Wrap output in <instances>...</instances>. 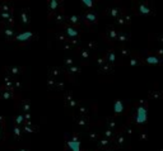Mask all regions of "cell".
Here are the masks:
<instances>
[{
    "instance_id": "8fae6325",
    "label": "cell",
    "mask_w": 163,
    "mask_h": 151,
    "mask_svg": "<svg viewBox=\"0 0 163 151\" xmlns=\"http://www.w3.org/2000/svg\"><path fill=\"white\" fill-rule=\"evenodd\" d=\"M65 99H66V104L69 105V107H76V105H78V103L75 102V99L73 98V95L70 93H68L65 95Z\"/></svg>"
},
{
    "instance_id": "1f68e13d",
    "label": "cell",
    "mask_w": 163,
    "mask_h": 151,
    "mask_svg": "<svg viewBox=\"0 0 163 151\" xmlns=\"http://www.w3.org/2000/svg\"><path fill=\"white\" fill-rule=\"evenodd\" d=\"M116 22H117V24H125V19L122 18V17H118Z\"/></svg>"
},
{
    "instance_id": "e575fe53",
    "label": "cell",
    "mask_w": 163,
    "mask_h": 151,
    "mask_svg": "<svg viewBox=\"0 0 163 151\" xmlns=\"http://www.w3.org/2000/svg\"><path fill=\"white\" fill-rule=\"evenodd\" d=\"M5 33H6V36H12V35H13V32H12L10 29H6Z\"/></svg>"
},
{
    "instance_id": "5b68a950",
    "label": "cell",
    "mask_w": 163,
    "mask_h": 151,
    "mask_svg": "<svg viewBox=\"0 0 163 151\" xmlns=\"http://www.w3.org/2000/svg\"><path fill=\"white\" fill-rule=\"evenodd\" d=\"M139 13L143 14V15H149V14H152V10H150V8L145 3H142L139 5Z\"/></svg>"
},
{
    "instance_id": "74e56055",
    "label": "cell",
    "mask_w": 163,
    "mask_h": 151,
    "mask_svg": "<svg viewBox=\"0 0 163 151\" xmlns=\"http://www.w3.org/2000/svg\"><path fill=\"white\" fill-rule=\"evenodd\" d=\"M162 36H163V35H162Z\"/></svg>"
},
{
    "instance_id": "30bf717a",
    "label": "cell",
    "mask_w": 163,
    "mask_h": 151,
    "mask_svg": "<svg viewBox=\"0 0 163 151\" xmlns=\"http://www.w3.org/2000/svg\"><path fill=\"white\" fill-rule=\"evenodd\" d=\"M108 15L112 18H118V17H121V10L118 8H111V9H108Z\"/></svg>"
},
{
    "instance_id": "4dcf8cb0",
    "label": "cell",
    "mask_w": 163,
    "mask_h": 151,
    "mask_svg": "<svg viewBox=\"0 0 163 151\" xmlns=\"http://www.w3.org/2000/svg\"><path fill=\"white\" fill-rule=\"evenodd\" d=\"M23 122V116L22 114H19L18 117H17V124H21Z\"/></svg>"
},
{
    "instance_id": "cb8c5ba5",
    "label": "cell",
    "mask_w": 163,
    "mask_h": 151,
    "mask_svg": "<svg viewBox=\"0 0 163 151\" xmlns=\"http://www.w3.org/2000/svg\"><path fill=\"white\" fill-rule=\"evenodd\" d=\"M80 56H82V58H84V60H87V58H89V56H91V51H88V50H83Z\"/></svg>"
},
{
    "instance_id": "8992f818",
    "label": "cell",
    "mask_w": 163,
    "mask_h": 151,
    "mask_svg": "<svg viewBox=\"0 0 163 151\" xmlns=\"http://www.w3.org/2000/svg\"><path fill=\"white\" fill-rule=\"evenodd\" d=\"M145 62H147L148 65H159L161 64V60H159L157 56L150 55V56H148L147 58H145Z\"/></svg>"
},
{
    "instance_id": "7c38bea8",
    "label": "cell",
    "mask_w": 163,
    "mask_h": 151,
    "mask_svg": "<svg viewBox=\"0 0 163 151\" xmlns=\"http://www.w3.org/2000/svg\"><path fill=\"white\" fill-rule=\"evenodd\" d=\"M117 127H118V123H117V121L115 118H108L107 120V128L115 131Z\"/></svg>"
},
{
    "instance_id": "d4e9b609",
    "label": "cell",
    "mask_w": 163,
    "mask_h": 151,
    "mask_svg": "<svg viewBox=\"0 0 163 151\" xmlns=\"http://www.w3.org/2000/svg\"><path fill=\"white\" fill-rule=\"evenodd\" d=\"M121 56H124V57H130V56H131L130 50H127V48H121Z\"/></svg>"
},
{
    "instance_id": "4fadbf2b",
    "label": "cell",
    "mask_w": 163,
    "mask_h": 151,
    "mask_svg": "<svg viewBox=\"0 0 163 151\" xmlns=\"http://www.w3.org/2000/svg\"><path fill=\"white\" fill-rule=\"evenodd\" d=\"M32 37V32H23L17 36V41H27Z\"/></svg>"
},
{
    "instance_id": "d590c367",
    "label": "cell",
    "mask_w": 163,
    "mask_h": 151,
    "mask_svg": "<svg viewBox=\"0 0 163 151\" xmlns=\"http://www.w3.org/2000/svg\"><path fill=\"white\" fill-rule=\"evenodd\" d=\"M52 72H54L52 75H59V72H60V71H59V70H52Z\"/></svg>"
},
{
    "instance_id": "277c9868",
    "label": "cell",
    "mask_w": 163,
    "mask_h": 151,
    "mask_svg": "<svg viewBox=\"0 0 163 151\" xmlns=\"http://www.w3.org/2000/svg\"><path fill=\"white\" fill-rule=\"evenodd\" d=\"M76 123L79 126H82V127H87L89 124V120H88L87 116H78L76 117Z\"/></svg>"
},
{
    "instance_id": "7402d4cb",
    "label": "cell",
    "mask_w": 163,
    "mask_h": 151,
    "mask_svg": "<svg viewBox=\"0 0 163 151\" xmlns=\"http://www.w3.org/2000/svg\"><path fill=\"white\" fill-rule=\"evenodd\" d=\"M69 20L72 22V24H79V22H80V18L78 15H72L70 18H69Z\"/></svg>"
},
{
    "instance_id": "6da1fadb",
    "label": "cell",
    "mask_w": 163,
    "mask_h": 151,
    "mask_svg": "<svg viewBox=\"0 0 163 151\" xmlns=\"http://www.w3.org/2000/svg\"><path fill=\"white\" fill-rule=\"evenodd\" d=\"M148 120V105L147 102H140L138 108H136L135 114V123L136 124H144Z\"/></svg>"
},
{
    "instance_id": "f1b7e54d",
    "label": "cell",
    "mask_w": 163,
    "mask_h": 151,
    "mask_svg": "<svg viewBox=\"0 0 163 151\" xmlns=\"http://www.w3.org/2000/svg\"><path fill=\"white\" fill-rule=\"evenodd\" d=\"M89 138H91V140H98V138H99V135H97V132H91Z\"/></svg>"
},
{
    "instance_id": "603a6c76",
    "label": "cell",
    "mask_w": 163,
    "mask_h": 151,
    "mask_svg": "<svg viewBox=\"0 0 163 151\" xmlns=\"http://www.w3.org/2000/svg\"><path fill=\"white\" fill-rule=\"evenodd\" d=\"M129 64H130L131 66H138V65H140V64H143L140 60H138V58H130V61H129Z\"/></svg>"
},
{
    "instance_id": "7a4b0ae2",
    "label": "cell",
    "mask_w": 163,
    "mask_h": 151,
    "mask_svg": "<svg viewBox=\"0 0 163 151\" xmlns=\"http://www.w3.org/2000/svg\"><path fill=\"white\" fill-rule=\"evenodd\" d=\"M111 145V140L106 138V137H99L98 141H97V146L98 149H102V150H107Z\"/></svg>"
},
{
    "instance_id": "9c48e42d",
    "label": "cell",
    "mask_w": 163,
    "mask_h": 151,
    "mask_svg": "<svg viewBox=\"0 0 163 151\" xmlns=\"http://www.w3.org/2000/svg\"><path fill=\"white\" fill-rule=\"evenodd\" d=\"M122 111H124V104H122V102H121V100H116V103L114 105V112H115V114L122 113Z\"/></svg>"
},
{
    "instance_id": "836d02e7",
    "label": "cell",
    "mask_w": 163,
    "mask_h": 151,
    "mask_svg": "<svg viewBox=\"0 0 163 151\" xmlns=\"http://www.w3.org/2000/svg\"><path fill=\"white\" fill-rule=\"evenodd\" d=\"M140 140H147V133H142V136H140Z\"/></svg>"
},
{
    "instance_id": "3957f363",
    "label": "cell",
    "mask_w": 163,
    "mask_h": 151,
    "mask_svg": "<svg viewBox=\"0 0 163 151\" xmlns=\"http://www.w3.org/2000/svg\"><path fill=\"white\" fill-rule=\"evenodd\" d=\"M114 140H115V145L117 147H122L126 144V140H125V135H124V133H118V135H116Z\"/></svg>"
},
{
    "instance_id": "ba28073f",
    "label": "cell",
    "mask_w": 163,
    "mask_h": 151,
    "mask_svg": "<svg viewBox=\"0 0 163 151\" xmlns=\"http://www.w3.org/2000/svg\"><path fill=\"white\" fill-rule=\"evenodd\" d=\"M115 61H116V53H115V51H108L107 55H106V62L114 65Z\"/></svg>"
},
{
    "instance_id": "d6a6232c",
    "label": "cell",
    "mask_w": 163,
    "mask_h": 151,
    "mask_svg": "<svg viewBox=\"0 0 163 151\" xmlns=\"http://www.w3.org/2000/svg\"><path fill=\"white\" fill-rule=\"evenodd\" d=\"M157 55H159V56H162L163 55V48H159V50H157Z\"/></svg>"
},
{
    "instance_id": "5bb4252c",
    "label": "cell",
    "mask_w": 163,
    "mask_h": 151,
    "mask_svg": "<svg viewBox=\"0 0 163 151\" xmlns=\"http://www.w3.org/2000/svg\"><path fill=\"white\" fill-rule=\"evenodd\" d=\"M66 35L69 36V37H72V38H76L79 36V32L76 31V29H74L73 27H68L66 28Z\"/></svg>"
},
{
    "instance_id": "e0dca14e",
    "label": "cell",
    "mask_w": 163,
    "mask_h": 151,
    "mask_svg": "<svg viewBox=\"0 0 163 151\" xmlns=\"http://www.w3.org/2000/svg\"><path fill=\"white\" fill-rule=\"evenodd\" d=\"M101 71L103 72V74H111V72H112V65L106 62L105 65L101 66Z\"/></svg>"
},
{
    "instance_id": "8d00e7d4",
    "label": "cell",
    "mask_w": 163,
    "mask_h": 151,
    "mask_svg": "<svg viewBox=\"0 0 163 151\" xmlns=\"http://www.w3.org/2000/svg\"><path fill=\"white\" fill-rule=\"evenodd\" d=\"M106 151H114V150H112V149H111V147H108V149H107Z\"/></svg>"
},
{
    "instance_id": "44dd1931",
    "label": "cell",
    "mask_w": 163,
    "mask_h": 151,
    "mask_svg": "<svg viewBox=\"0 0 163 151\" xmlns=\"http://www.w3.org/2000/svg\"><path fill=\"white\" fill-rule=\"evenodd\" d=\"M122 133H124V135L126 136H131L133 135V126L131 124H126V127L122 130Z\"/></svg>"
},
{
    "instance_id": "52a82bcc",
    "label": "cell",
    "mask_w": 163,
    "mask_h": 151,
    "mask_svg": "<svg viewBox=\"0 0 163 151\" xmlns=\"http://www.w3.org/2000/svg\"><path fill=\"white\" fill-rule=\"evenodd\" d=\"M149 97L154 100H162L163 99V91H159V90L149 91Z\"/></svg>"
},
{
    "instance_id": "484cf974",
    "label": "cell",
    "mask_w": 163,
    "mask_h": 151,
    "mask_svg": "<svg viewBox=\"0 0 163 151\" xmlns=\"http://www.w3.org/2000/svg\"><path fill=\"white\" fill-rule=\"evenodd\" d=\"M69 71L70 72H73V74H79L80 72V68H79V66H70V68H69Z\"/></svg>"
},
{
    "instance_id": "83f0119b",
    "label": "cell",
    "mask_w": 163,
    "mask_h": 151,
    "mask_svg": "<svg viewBox=\"0 0 163 151\" xmlns=\"http://www.w3.org/2000/svg\"><path fill=\"white\" fill-rule=\"evenodd\" d=\"M82 3H84V5L88 6V8L93 6V0H82Z\"/></svg>"
},
{
    "instance_id": "9a60e30c",
    "label": "cell",
    "mask_w": 163,
    "mask_h": 151,
    "mask_svg": "<svg viewBox=\"0 0 163 151\" xmlns=\"http://www.w3.org/2000/svg\"><path fill=\"white\" fill-rule=\"evenodd\" d=\"M117 36H118V32H116L114 28H108L107 29V37L110 39H117Z\"/></svg>"
},
{
    "instance_id": "2e32d148",
    "label": "cell",
    "mask_w": 163,
    "mask_h": 151,
    "mask_svg": "<svg viewBox=\"0 0 163 151\" xmlns=\"http://www.w3.org/2000/svg\"><path fill=\"white\" fill-rule=\"evenodd\" d=\"M115 136H116V133H115V131H114V130L107 128V130L103 132V137H106V138H108V140H114V138H115Z\"/></svg>"
},
{
    "instance_id": "ffe728a7",
    "label": "cell",
    "mask_w": 163,
    "mask_h": 151,
    "mask_svg": "<svg viewBox=\"0 0 163 151\" xmlns=\"http://www.w3.org/2000/svg\"><path fill=\"white\" fill-rule=\"evenodd\" d=\"M117 41L121 42V43H126V42L129 41V35H127V33H118Z\"/></svg>"
},
{
    "instance_id": "d6986e66",
    "label": "cell",
    "mask_w": 163,
    "mask_h": 151,
    "mask_svg": "<svg viewBox=\"0 0 163 151\" xmlns=\"http://www.w3.org/2000/svg\"><path fill=\"white\" fill-rule=\"evenodd\" d=\"M84 18L87 19L89 23H96L97 22V17H96V14L94 13H87L84 15Z\"/></svg>"
},
{
    "instance_id": "4316f807",
    "label": "cell",
    "mask_w": 163,
    "mask_h": 151,
    "mask_svg": "<svg viewBox=\"0 0 163 151\" xmlns=\"http://www.w3.org/2000/svg\"><path fill=\"white\" fill-rule=\"evenodd\" d=\"M56 6H57V2H56V0H51V2H50V9L55 10Z\"/></svg>"
},
{
    "instance_id": "ac0fdd59",
    "label": "cell",
    "mask_w": 163,
    "mask_h": 151,
    "mask_svg": "<svg viewBox=\"0 0 163 151\" xmlns=\"http://www.w3.org/2000/svg\"><path fill=\"white\" fill-rule=\"evenodd\" d=\"M88 114V107L85 104H82L78 107V116H87Z\"/></svg>"
},
{
    "instance_id": "f546056e",
    "label": "cell",
    "mask_w": 163,
    "mask_h": 151,
    "mask_svg": "<svg viewBox=\"0 0 163 151\" xmlns=\"http://www.w3.org/2000/svg\"><path fill=\"white\" fill-rule=\"evenodd\" d=\"M73 58H70V57H68V58H65V65H68V66H73Z\"/></svg>"
}]
</instances>
